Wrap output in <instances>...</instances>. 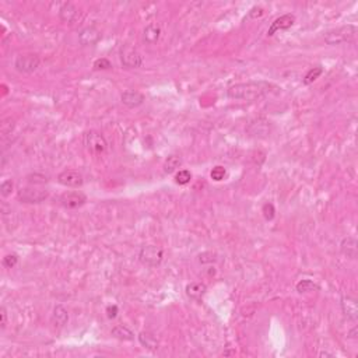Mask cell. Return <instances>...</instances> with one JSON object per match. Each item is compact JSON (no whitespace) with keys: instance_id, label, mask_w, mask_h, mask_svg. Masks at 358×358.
Instances as JSON below:
<instances>
[{"instance_id":"9","label":"cell","mask_w":358,"mask_h":358,"mask_svg":"<svg viewBox=\"0 0 358 358\" xmlns=\"http://www.w3.org/2000/svg\"><path fill=\"white\" fill-rule=\"evenodd\" d=\"M87 196L83 192H64L60 196V204L66 209H78L83 204H86Z\"/></svg>"},{"instance_id":"6","label":"cell","mask_w":358,"mask_h":358,"mask_svg":"<svg viewBox=\"0 0 358 358\" xmlns=\"http://www.w3.org/2000/svg\"><path fill=\"white\" fill-rule=\"evenodd\" d=\"M41 64V59L35 54L18 55L14 62V67L20 73H34Z\"/></svg>"},{"instance_id":"10","label":"cell","mask_w":358,"mask_h":358,"mask_svg":"<svg viewBox=\"0 0 358 358\" xmlns=\"http://www.w3.org/2000/svg\"><path fill=\"white\" fill-rule=\"evenodd\" d=\"M294 24H296V16H294V14H283V16L277 17V18L273 21L272 25H270L269 30H267V35L273 37V35L277 34V32L287 31L288 28H291Z\"/></svg>"},{"instance_id":"30","label":"cell","mask_w":358,"mask_h":358,"mask_svg":"<svg viewBox=\"0 0 358 358\" xmlns=\"http://www.w3.org/2000/svg\"><path fill=\"white\" fill-rule=\"evenodd\" d=\"M199 260H200L202 263H213V262L216 260V255H214L213 252H204V253H202V255L199 256Z\"/></svg>"},{"instance_id":"1","label":"cell","mask_w":358,"mask_h":358,"mask_svg":"<svg viewBox=\"0 0 358 358\" xmlns=\"http://www.w3.org/2000/svg\"><path fill=\"white\" fill-rule=\"evenodd\" d=\"M276 87L266 83V81H249V83H239L228 88V97L231 100H242V101H253L272 91Z\"/></svg>"},{"instance_id":"21","label":"cell","mask_w":358,"mask_h":358,"mask_svg":"<svg viewBox=\"0 0 358 358\" xmlns=\"http://www.w3.org/2000/svg\"><path fill=\"white\" fill-rule=\"evenodd\" d=\"M182 167V158L179 156H170L164 163V172L172 174Z\"/></svg>"},{"instance_id":"5","label":"cell","mask_w":358,"mask_h":358,"mask_svg":"<svg viewBox=\"0 0 358 358\" xmlns=\"http://www.w3.org/2000/svg\"><path fill=\"white\" fill-rule=\"evenodd\" d=\"M83 141H84V146L91 153H95V154L105 153L107 148H108V143L105 140V137L102 136L101 133L95 132V130H90V132L84 133Z\"/></svg>"},{"instance_id":"13","label":"cell","mask_w":358,"mask_h":358,"mask_svg":"<svg viewBox=\"0 0 358 358\" xmlns=\"http://www.w3.org/2000/svg\"><path fill=\"white\" fill-rule=\"evenodd\" d=\"M120 100H122V104L126 105L127 108H137V107H140L141 104L146 101V97L140 91L126 90L120 95Z\"/></svg>"},{"instance_id":"28","label":"cell","mask_w":358,"mask_h":358,"mask_svg":"<svg viewBox=\"0 0 358 358\" xmlns=\"http://www.w3.org/2000/svg\"><path fill=\"white\" fill-rule=\"evenodd\" d=\"M94 70H108L112 67V63L109 62L108 59L105 58H101V59H97L93 64Z\"/></svg>"},{"instance_id":"23","label":"cell","mask_w":358,"mask_h":358,"mask_svg":"<svg viewBox=\"0 0 358 358\" xmlns=\"http://www.w3.org/2000/svg\"><path fill=\"white\" fill-rule=\"evenodd\" d=\"M296 288L299 294H302V293H309V291H313V290H318L319 287H318V286H316L312 280L304 279V280H299L297 283Z\"/></svg>"},{"instance_id":"11","label":"cell","mask_w":358,"mask_h":358,"mask_svg":"<svg viewBox=\"0 0 358 358\" xmlns=\"http://www.w3.org/2000/svg\"><path fill=\"white\" fill-rule=\"evenodd\" d=\"M101 41V31L95 27H86L78 34V42L81 47H94Z\"/></svg>"},{"instance_id":"12","label":"cell","mask_w":358,"mask_h":358,"mask_svg":"<svg viewBox=\"0 0 358 358\" xmlns=\"http://www.w3.org/2000/svg\"><path fill=\"white\" fill-rule=\"evenodd\" d=\"M340 306L344 316L351 322H357L358 319V305L357 299L350 296H343L340 301Z\"/></svg>"},{"instance_id":"7","label":"cell","mask_w":358,"mask_h":358,"mask_svg":"<svg viewBox=\"0 0 358 358\" xmlns=\"http://www.w3.org/2000/svg\"><path fill=\"white\" fill-rule=\"evenodd\" d=\"M120 62L127 69H137L143 64V56L133 48L123 47L120 49Z\"/></svg>"},{"instance_id":"27","label":"cell","mask_w":358,"mask_h":358,"mask_svg":"<svg viewBox=\"0 0 358 358\" xmlns=\"http://www.w3.org/2000/svg\"><path fill=\"white\" fill-rule=\"evenodd\" d=\"M262 213H263V217L267 221H272L274 216H276V209H274L273 203H265L263 207H262Z\"/></svg>"},{"instance_id":"22","label":"cell","mask_w":358,"mask_h":358,"mask_svg":"<svg viewBox=\"0 0 358 358\" xmlns=\"http://www.w3.org/2000/svg\"><path fill=\"white\" fill-rule=\"evenodd\" d=\"M323 73V67L322 66H316V67H312V69H309V70L306 71V74H305V77H304V84H306V86H309V84H312L315 80H318L319 78V76Z\"/></svg>"},{"instance_id":"17","label":"cell","mask_w":358,"mask_h":358,"mask_svg":"<svg viewBox=\"0 0 358 358\" xmlns=\"http://www.w3.org/2000/svg\"><path fill=\"white\" fill-rule=\"evenodd\" d=\"M185 291H186V296L189 297V298H192V299H195V301H200L203 296L206 294L207 287H206V284H203V283L195 281V283L187 284Z\"/></svg>"},{"instance_id":"8","label":"cell","mask_w":358,"mask_h":358,"mask_svg":"<svg viewBox=\"0 0 358 358\" xmlns=\"http://www.w3.org/2000/svg\"><path fill=\"white\" fill-rule=\"evenodd\" d=\"M58 182L66 187H78L84 183V178L81 172L76 170H64L58 175Z\"/></svg>"},{"instance_id":"24","label":"cell","mask_w":358,"mask_h":358,"mask_svg":"<svg viewBox=\"0 0 358 358\" xmlns=\"http://www.w3.org/2000/svg\"><path fill=\"white\" fill-rule=\"evenodd\" d=\"M190 179H192V174H190V171H187V170H180V171L177 172V175H175V182H177L178 185H187V183L190 182Z\"/></svg>"},{"instance_id":"31","label":"cell","mask_w":358,"mask_h":358,"mask_svg":"<svg viewBox=\"0 0 358 358\" xmlns=\"http://www.w3.org/2000/svg\"><path fill=\"white\" fill-rule=\"evenodd\" d=\"M118 312H119V309H118L117 305H109V306H107V316H108L109 319L117 318Z\"/></svg>"},{"instance_id":"4","label":"cell","mask_w":358,"mask_h":358,"mask_svg":"<svg viewBox=\"0 0 358 358\" xmlns=\"http://www.w3.org/2000/svg\"><path fill=\"white\" fill-rule=\"evenodd\" d=\"M49 192L47 189H41L35 186L21 187L17 193V197L21 203H41L47 200Z\"/></svg>"},{"instance_id":"2","label":"cell","mask_w":358,"mask_h":358,"mask_svg":"<svg viewBox=\"0 0 358 358\" xmlns=\"http://www.w3.org/2000/svg\"><path fill=\"white\" fill-rule=\"evenodd\" d=\"M356 35H357V27L353 24H347V25L327 31L323 35V39L327 45L336 47V45H343V44H350L356 39Z\"/></svg>"},{"instance_id":"14","label":"cell","mask_w":358,"mask_h":358,"mask_svg":"<svg viewBox=\"0 0 358 358\" xmlns=\"http://www.w3.org/2000/svg\"><path fill=\"white\" fill-rule=\"evenodd\" d=\"M161 37V27L156 23L148 24L143 30V41L148 45H154Z\"/></svg>"},{"instance_id":"20","label":"cell","mask_w":358,"mask_h":358,"mask_svg":"<svg viewBox=\"0 0 358 358\" xmlns=\"http://www.w3.org/2000/svg\"><path fill=\"white\" fill-rule=\"evenodd\" d=\"M112 336L118 339V340H122V342H132L134 340V333L125 325H118L112 329Z\"/></svg>"},{"instance_id":"33","label":"cell","mask_w":358,"mask_h":358,"mask_svg":"<svg viewBox=\"0 0 358 358\" xmlns=\"http://www.w3.org/2000/svg\"><path fill=\"white\" fill-rule=\"evenodd\" d=\"M265 14V10L262 7H253L252 10L249 11V17L250 18H259V17H262Z\"/></svg>"},{"instance_id":"26","label":"cell","mask_w":358,"mask_h":358,"mask_svg":"<svg viewBox=\"0 0 358 358\" xmlns=\"http://www.w3.org/2000/svg\"><path fill=\"white\" fill-rule=\"evenodd\" d=\"M1 263H3V266H4L6 269H13V267L18 263V256H17L16 253H8V255L3 257Z\"/></svg>"},{"instance_id":"32","label":"cell","mask_w":358,"mask_h":358,"mask_svg":"<svg viewBox=\"0 0 358 358\" xmlns=\"http://www.w3.org/2000/svg\"><path fill=\"white\" fill-rule=\"evenodd\" d=\"M0 325H1V329H6L7 326V312H6V308L4 306H1V309H0Z\"/></svg>"},{"instance_id":"15","label":"cell","mask_w":358,"mask_h":358,"mask_svg":"<svg viewBox=\"0 0 358 358\" xmlns=\"http://www.w3.org/2000/svg\"><path fill=\"white\" fill-rule=\"evenodd\" d=\"M340 249H342V253L344 256H347L349 259H357L358 255V243L356 238L353 237H347L344 238L340 243Z\"/></svg>"},{"instance_id":"19","label":"cell","mask_w":358,"mask_h":358,"mask_svg":"<svg viewBox=\"0 0 358 358\" xmlns=\"http://www.w3.org/2000/svg\"><path fill=\"white\" fill-rule=\"evenodd\" d=\"M137 339L146 350L156 351L158 349V340H157L156 335H153L150 332H141L137 336Z\"/></svg>"},{"instance_id":"29","label":"cell","mask_w":358,"mask_h":358,"mask_svg":"<svg viewBox=\"0 0 358 358\" xmlns=\"http://www.w3.org/2000/svg\"><path fill=\"white\" fill-rule=\"evenodd\" d=\"M13 186H14V185H13V180H10V179L4 180V182H1V185H0V193H1V196L7 197V196L11 193Z\"/></svg>"},{"instance_id":"18","label":"cell","mask_w":358,"mask_h":358,"mask_svg":"<svg viewBox=\"0 0 358 358\" xmlns=\"http://www.w3.org/2000/svg\"><path fill=\"white\" fill-rule=\"evenodd\" d=\"M52 322L55 326L63 327L69 322V312L66 311V308L62 305H56L52 313Z\"/></svg>"},{"instance_id":"16","label":"cell","mask_w":358,"mask_h":358,"mask_svg":"<svg viewBox=\"0 0 358 358\" xmlns=\"http://www.w3.org/2000/svg\"><path fill=\"white\" fill-rule=\"evenodd\" d=\"M78 16V8L73 3H64L59 10V18L64 24H71Z\"/></svg>"},{"instance_id":"25","label":"cell","mask_w":358,"mask_h":358,"mask_svg":"<svg viewBox=\"0 0 358 358\" xmlns=\"http://www.w3.org/2000/svg\"><path fill=\"white\" fill-rule=\"evenodd\" d=\"M227 175V171L224 167H221V165H217V167H214L210 172V177L213 180H216V182H220V180H223V179L226 178Z\"/></svg>"},{"instance_id":"3","label":"cell","mask_w":358,"mask_h":358,"mask_svg":"<svg viewBox=\"0 0 358 358\" xmlns=\"http://www.w3.org/2000/svg\"><path fill=\"white\" fill-rule=\"evenodd\" d=\"M164 259V250L161 246L157 245H146L141 246L139 250V260L144 266L148 267H157L161 265Z\"/></svg>"}]
</instances>
